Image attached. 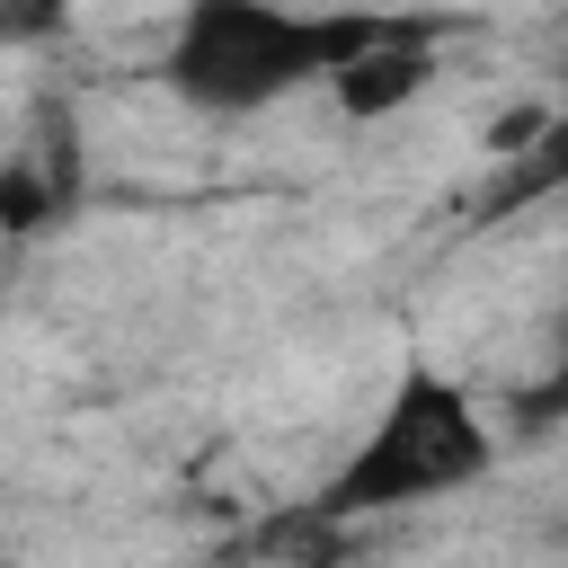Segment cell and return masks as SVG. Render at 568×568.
I'll list each match as a JSON object with an SVG mask.
<instances>
[{"instance_id":"3","label":"cell","mask_w":568,"mask_h":568,"mask_svg":"<svg viewBox=\"0 0 568 568\" xmlns=\"http://www.w3.org/2000/svg\"><path fill=\"white\" fill-rule=\"evenodd\" d=\"M328 89H337V106H346V115H390L399 98H417V89H426V36H417V27L373 36L355 62H337V71H328Z\"/></svg>"},{"instance_id":"5","label":"cell","mask_w":568,"mask_h":568,"mask_svg":"<svg viewBox=\"0 0 568 568\" xmlns=\"http://www.w3.org/2000/svg\"><path fill=\"white\" fill-rule=\"evenodd\" d=\"M559 417H568V346H559V364H550V382L515 399V426H524V435H541V426H559Z\"/></svg>"},{"instance_id":"6","label":"cell","mask_w":568,"mask_h":568,"mask_svg":"<svg viewBox=\"0 0 568 568\" xmlns=\"http://www.w3.org/2000/svg\"><path fill=\"white\" fill-rule=\"evenodd\" d=\"M559 89H568V62H559Z\"/></svg>"},{"instance_id":"1","label":"cell","mask_w":568,"mask_h":568,"mask_svg":"<svg viewBox=\"0 0 568 568\" xmlns=\"http://www.w3.org/2000/svg\"><path fill=\"white\" fill-rule=\"evenodd\" d=\"M373 36H390V18H364V9L311 18L284 0H186L160 71L204 115H257V106L328 80L337 62H355Z\"/></svg>"},{"instance_id":"4","label":"cell","mask_w":568,"mask_h":568,"mask_svg":"<svg viewBox=\"0 0 568 568\" xmlns=\"http://www.w3.org/2000/svg\"><path fill=\"white\" fill-rule=\"evenodd\" d=\"M62 18H71V0H0V44H44V36H62Z\"/></svg>"},{"instance_id":"2","label":"cell","mask_w":568,"mask_h":568,"mask_svg":"<svg viewBox=\"0 0 568 568\" xmlns=\"http://www.w3.org/2000/svg\"><path fill=\"white\" fill-rule=\"evenodd\" d=\"M488 453H497V435H488V417L470 408V390L417 364V373H399V382H390V399H382L373 435L328 470L320 506H328V515H390V506H426V497H444V488H470V479L488 470Z\"/></svg>"}]
</instances>
